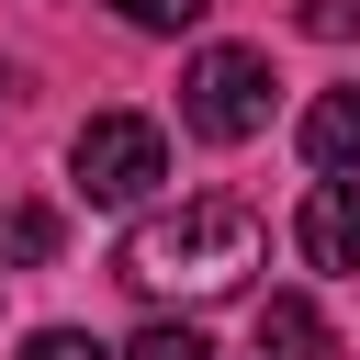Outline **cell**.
Here are the masks:
<instances>
[{
    "label": "cell",
    "mask_w": 360,
    "mask_h": 360,
    "mask_svg": "<svg viewBox=\"0 0 360 360\" xmlns=\"http://www.w3.org/2000/svg\"><path fill=\"white\" fill-rule=\"evenodd\" d=\"M259 248H270V236H259L248 202L191 191V202L135 214V236L112 248V270H124V292H146V304H225V292H248Z\"/></svg>",
    "instance_id": "1"
},
{
    "label": "cell",
    "mask_w": 360,
    "mask_h": 360,
    "mask_svg": "<svg viewBox=\"0 0 360 360\" xmlns=\"http://www.w3.org/2000/svg\"><path fill=\"white\" fill-rule=\"evenodd\" d=\"M180 124H191L202 146H248V135L270 124V56H259V45H202L191 79H180Z\"/></svg>",
    "instance_id": "2"
},
{
    "label": "cell",
    "mask_w": 360,
    "mask_h": 360,
    "mask_svg": "<svg viewBox=\"0 0 360 360\" xmlns=\"http://www.w3.org/2000/svg\"><path fill=\"white\" fill-rule=\"evenodd\" d=\"M68 169H79L90 202H146V191L169 180V135H158L146 112H90L79 146H68Z\"/></svg>",
    "instance_id": "3"
},
{
    "label": "cell",
    "mask_w": 360,
    "mask_h": 360,
    "mask_svg": "<svg viewBox=\"0 0 360 360\" xmlns=\"http://www.w3.org/2000/svg\"><path fill=\"white\" fill-rule=\"evenodd\" d=\"M304 259L315 270H360V180H315L304 191Z\"/></svg>",
    "instance_id": "4"
},
{
    "label": "cell",
    "mask_w": 360,
    "mask_h": 360,
    "mask_svg": "<svg viewBox=\"0 0 360 360\" xmlns=\"http://www.w3.org/2000/svg\"><path fill=\"white\" fill-rule=\"evenodd\" d=\"M304 158H315V180H360V90L304 101Z\"/></svg>",
    "instance_id": "5"
},
{
    "label": "cell",
    "mask_w": 360,
    "mask_h": 360,
    "mask_svg": "<svg viewBox=\"0 0 360 360\" xmlns=\"http://www.w3.org/2000/svg\"><path fill=\"white\" fill-rule=\"evenodd\" d=\"M338 338H326V315L304 304V292H270L259 304V360H326Z\"/></svg>",
    "instance_id": "6"
},
{
    "label": "cell",
    "mask_w": 360,
    "mask_h": 360,
    "mask_svg": "<svg viewBox=\"0 0 360 360\" xmlns=\"http://www.w3.org/2000/svg\"><path fill=\"white\" fill-rule=\"evenodd\" d=\"M34 259H56V214L45 202H0V270H34Z\"/></svg>",
    "instance_id": "7"
},
{
    "label": "cell",
    "mask_w": 360,
    "mask_h": 360,
    "mask_svg": "<svg viewBox=\"0 0 360 360\" xmlns=\"http://www.w3.org/2000/svg\"><path fill=\"white\" fill-rule=\"evenodd\" d=\"M124 360H214V338H202L191 315H158V326H146V338H135Z\"/></svg>",
    "instance_id": "8"
},
{
    "label": "cell",
    "mask_w": 360,
    "mask_h": 360,
    "mask_svg": "<svg viewBox=\"0 0 360 360\" xmlns=\"http://www.w3.org/2000/svg\"><path fill=\"white\" fill-rule=\"evenodd\" d=\"M22 360H124V349H101L90 326H34V338H22Z\"/></svg>",
    "instance_id": "9"
},
{
    "label": "cell",
    "mask_w": 360,
    "mask_h": 360,
    "mask_svg": "<svg viewBox=\"0 0 360 360\" xmlns=\"http://www.w3.org/2000/svg\"><path fill=\"white\" fill-rule=\"evenodd\" d=\"M112 11H124L135 34H191V22L214 11V0H112Z\"/></svg>",
    "instance_id": "10"
},
{
    "label": "cell",
    "mask_w": 360,
    "mask_h": 360,
    "mask_svg": "<svg viewBox=\"0 0 360 360\" xmlns=\"http://www.w3.org/2000/svg\"><path fill=\"white\" fill-rule=\"evenodd\" d=\"M292 22H304V34H315V45H349V34H360V0H304V11H292Z\"/></svg>",
    "instance_id": "11"
},
{
    "label": "cell",
    "mask_w": 360,
    "mask_h": 360,
    "mask_svg": "<svg viewBox=\"0 0 360 360\" xmlns=\"http://www.w3.org/2000/svg\"><path fill=\"white\" fill-rule=\"evenodd\" d=\"M11 101H22V68H11V56H0V112H11Z\"/></svg>",
    "instance_id": "12"
}]
</instances>
